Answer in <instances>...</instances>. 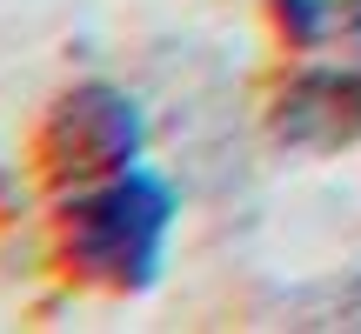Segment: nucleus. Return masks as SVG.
Listing matches in <instances>:
<instances>
[{"mask_svg": "<svg viewBox=\"0 0 361 334\" xmlns=\"http://www.w3.org/2000/svg\"><path fill=\"white\" fill-rule=\"evenodd\" d=\"M180 221V194L161 167L134 161L107 180H87L74 187L61 221L67 261H74L87 281L114 287V295H147L168 268V241Z\"/></svg>", "mask_w": 361, "mask_h": 334, "instance_id": "f257e3e1", "label": "nucleus"}, {"mask_svg": "<svg viewBox=\"0 0 361 334\" xmlns=\"http://www.w3.org/2000/svg\"><path fill=\"white\" fill-rule=\"evenodd\" d=\"M141 154H147V114H141V101H134L128 87H114V80L74 87L61 107H54V120H47L54 174L80 180V187L134 167Z\"/></svg>", "mask_w": 361, "mask_h": 334, "instance_id": "f03ea898", "label": "nucleus"}, {"mask_svg": "<svg viewBox=\"0 0 361 334\" xmlns=\"http://www.w3.org/2000/svg\"><path fill=\"white\" fill-rule=\"evenodd\" d=\"M274 141L288 154H341L361 141V61L341 67H301L268 114Z\"/></svg>", "mask_w": 361, "mask_h": 334, "instance_id": "7ed1b4c3", "label": "nucleus"}, {"mask_svg": "<svg viewBox=\"0 0 361 334\" xmlns=\"http://www.w3.org/2000/svg\"><path fill=\"white\" fill-rule=\"evenodd\" d=\"M288 308L301 314L295 328H361V268L295 287V295H288Z\"/></svg>", "mask_w": 361, "mask_h": 334, "instance_id": "20e7f679", "label": "nucleus"}, {"mask_svg": "<svg viewBox=\"0 0 361 334\" xmlns=\"http://www.w3.org/2000/svg\"><path fill=\"white\" fill-rule=\"evenodd\" d=\"M274 27L301 54H322L341 40V0H274Z\"/></svg>", "mask_w": 361, "mask_h": 334, "instance_id": "39448f33", "label": "nucleus"}]
</instances>
